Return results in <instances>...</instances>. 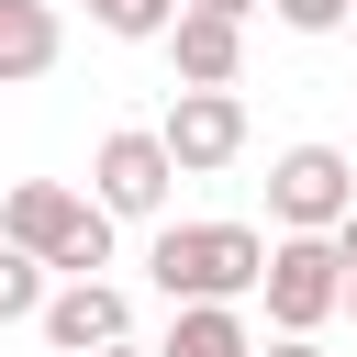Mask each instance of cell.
Instances as JSON below:
<instances>
[{"mask_svg": "<svg viewBox=\"0 0 357 357\" xmlns=\"http://www.w3.org/2000/svg\"><path fill=\"white\" fill-rule=\"evenodd\" d=\"M0 234L33 245L56 279L112 268V212H100V190H67V178H11V190H0Z\"/></svg>", "mask_w": 357, "mask_h": 357, "instance_id": "cell-1", "label": "cell"}, {"mask_svg": "<svg viewBox=\"0 0 357 357\" xmlns=\"http://www.w3.org/2000/svg\"><path fill=\"white\" fill-rule=\"evenodd\" d=\"M145 279H156L167 301H245V290L268 279V234H257V223H156Z\"/></svg>", "mask_w": 357, "mask_h": 357, "instance_id": "cell-2", "label": "cell"}, {"mask_svg": "<svg viewBox=\"0 0 357 357\" xmlns=\"http://www.w3.org/2000/svg\"><path fill=\"white\" fill-rule=\"evenodd\" d=\"M156 357H257V324L234 301H178V324H167Z\"/></svg>", "mask_w": 357, "mask_h": 357, "instance_id": "cell-10", "label": "cell"}, {"mask_svg": "<svg viewBox=\"0 0 357 357\" xmlns=\"http://www.w3.org/2000/svg\"><path fill=\"white\" fill-rule=\"evenodd\" d=\"M201 11H234V22H245V11H257V0H201Z\"/></svg>", "mask_w": 357, "mask_h": 357, "instance_id": "cell-17", "label": "cell"}, {"mask_svg": "<svg viewBox=\"0 0 357 357\" xmlns=\"http://www.w3.org/2000/svg\"><path fill=\"white\" fill-rule=\"evenodd\" d=\"M156 134H167L178 178H212V167H234V156H245V100H234V89H178Z\"/></svg>", "mask_w": 357, "mask_h": 357, "instance_id": "cell-6", "label": "cell"}, {"mask_svg": "<svg viewBox=\"0 0 357 357\" xmlns=\"http://www.w3.org/2000/svg\"><path fill=\"white\" fill-rule=\"evenodd\" d=\"M156 45H167L178 89H234V67H245V22H234V11H201V0H178V22H167Z\"/></svg>", "mask_w": 357, "mask_h": 357, "instance_id": "cell-8", "label": "cell"}, {"mask_svg": "<svg viewBox=\"0 0 357 357\" xmlns=\"http://www.w3.org/2000/svg\"><path fill=\"white\" fill-rule=\"evenodd\" d=\"M346 312H357V268H346Z\"/></svg>", "mask_w": 357, "mask_h": 357, "instance_id": "cell-18", "label": "cell"}, {"mask_svg": "<svg viewBox=\"0 0 357 357\" xmlns=\"http://www.w3.org/2000/svg\"><path fill=\"white\" fill-rule=\"evenodd\" d=\"M346 201H357L346 145H290V156L268 167V223H279V234H335Z\"/></svg>", "mask_w": 357, "mask_h": 357, "instance_id": "cell-5", "label": "cell"}, {"mask_svg": "<svg viewBox=\"0 0 357 357\" xmlns=\"http://www.w3.org/2000/svg\"><path fill=\"white\" fill-rule=\"evenodd\" d=\"M33 324H45V346H56V357H89V346H123V335H134V301L89 268V279L45 290V312H33Z\"/></svg>", "mask_w": 357, "mask_h": 357, "instance_id": "cell-7", "label": "cell"}, {"mask_svg": "<svg viewBox=\"0 0 357 357\" xmlns=\"http://www.w3.org/2000/svg\"><path fill=\"white\" fill-rule=\"evenodd\" d=\"M257 301H268V324H279V335H324V324L346 312V257H335V234H279V245H268Z\"/></svg>", "mask_w": 357, "mask_h": 357, "instance_id": "cell-3", "label": "cell"}, {"mask_svg": "<svg viewBox=\"0 0 357 357\" xmlns=\"http://www.w3.org/2000/svg\"><path fill=\"white\" fill-rule=\"evenodd\" d=\"M89 357H156V346H134V335H123V346H89Z\"/></svg>", "mask_w": 357, "mask_h": 357, "instance_id": "cell-16", "label": "cell"}, {"mask_svg": "<svg viewBox=\"0 0 357 357\" xmlns=\"http://www.w3.org/2000/svg\"><path fill=\"white\" fill-rule=\"evenodd\" d=\"M45 279H56V268H45L33 245L0 234V324H33V312H45Z\"/></svg>", "mask_w": 357, "mask_h": 357, "instance_id": "cell-11", "label": "cell"}, {"mask_svg": "<svg viewBox=\"0 0 357 357\" xmlns=\"http://www.w3.org/2000/svg\"><path fill=\"white\" fill-rule=\"evenodd\" d=\"M335 257H346V268H357V201H346V223H335Z\"/></svg>", "mask_w": 357, "mask_h": 357, "instance_id": "cell-15", "label": "cell"}, {"mask_svg": "<svg viewBox=\"0 0 357 357\" xmlns=\"http://www.w3.org/2000/svg\"><path fill=\"white\" fill-rule=\"evenodd\" d=\"M89 22H100V33H123V45H156V33L178 22V0H89Z\"/></svg>", "mask_w": 357, "mask_h": 357, "instance_id": "cell-12", "label": "cell"}, {"mask_svg": "<svg viewBox=\"0 0 357 357\" xmlns=\"http://www.w3.org/2000/svg\"><path fill=\"white\" fill-rule=\"evenodd\" d=\"M56 56H67V22H56V0H0V89L45 78Z\"/></svg>", "mask_w": 357, "mask_h": 357, "instance_id": "cell-9", "label": "cell"}, {"mask_svg": "<svg viewBox=\"0 0 357 357\" xmlns=\"http://www.w3.org/2000/svg\"><path fill=\"white\" fill-rule=\"evenodd\" d=\"M89 190H100V212H112V223H156V212H167V190H178V156H167V134H156V123H123V134H100V156H89Z\"/></svg>", "mask_w": 357, "mask_h": 357, "instance_id": "cell-4", "label": "cell"}, {"mask_svg": "<svg viewBox=\"0 0 357 357\" xmlns=\"http://www.w3.org/2000/svg\"><path fill=\"white\" fill-rule=\"evenodd\" d=\"M257 357H324V346H312V335H268Z\"/></svg>", "mask_w": 357, "mask_h": 357, "instance_id": "cell-14", "label": "cell"}, {"mask_svg": "<svg viewBox=\"0 0 357 357\" xmlns=\"http://www.w3.org/2000/svg\"><path fill=\"white\" fill-rule=\"evenodd\" d=\"M268 11H279L290 33H346V11H357V0H268Z\"/></svg>", "mask_w": 357, "mask_h": 357, "instance_id": "cell-13", "label": "cell"}, {"mask_svg": "<svg viewBox=\"0 0 357 357\" xmlns=\"http://www.w3.org/2000/svg\"><path fill=\"white\" fill-rule=\"evenodd\" d=\"M346 33H357V11H346Z\"/></svg>", "mask_w": 357, "mask_h": 357, "instance_id": "cell-19", "label": "cell"}]
</instances>
